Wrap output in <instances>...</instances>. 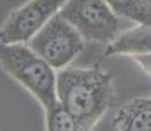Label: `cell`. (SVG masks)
I'll list each match as a JSON object with an SVG mask.
<instances>
[{
    "mask_svg": "<svg viewBox=\"0 0 151 131\" xmlns=\"http://www.w3.org/2000/svg\"><path fill=\"white\" fill-rule=\"evenodd\" d=\"M84 42L79 31L57 13L28 43L55 71H59L68 67L84 50Z\"/></svg>",
    "mask_w": 151,
    "mask_h": 131,
    "instance_id": "obj_4",
    "label": "cell"
},
{
    "mask_svg": "<svg viewBox=\"0 0 151 131\" xmlns=\"http://www.w3.org/2000/svg\"><path fill=\"white\" fill-rule=\"evenodd\" d=\"M118 17L137 24L151 25V4L149 0H104Z\"/></svg>",
    "mask_w": 151,
    "mask_h": 131,
    "instance_id": "obj_8",
    "label": "cell"
},
{
    "mask_svg": "<svg viewBox=\"0 0 151 131\" xmlns=\"http://www.w3.org/2000/svg\"><path fill=\"white\" fill-rule=\"evenodd\" d=\"M59 105L82 131H92L116 98L113 75L100 67H66L57 72Z\"/></svg>",
    "mask_w": 151,
    "mask_h": 131,
    "instance_id": "obj_1",
    "label": "cell"
},
{
    "mask_svg": "<svg viewBox=\"0 0 151 131\" xmlns=\"http://www.w3.org/2000/svg\"><path fill=\"white\" fill-rule=\"evenodd\" d=\"M149 3H150V4H151V0H149Z\"/></svg>",
    "mask_w": 151,
    "mask_h": 131,
    "instance_id": "obj_11",
    "label": "cell"
},
{
    "mask_svg": "<svg viewBox=\"0 0 151 131\" xmlns=\"http://www.w3.org/2000/svg\"><path fill=\"white\" fill-rule=\"evenodd\" d=\"M46 131H82L74 118L58 102L53 109L45 113Z\"/></svg>",
    "mask_w": 151,
    "mask_h": 131,
    "instance_id": "obj_9",
    "label": "cell"
},
{
    "mask_svg": "<svg viewBox=\"0 0 151 131\" xmlns=\"http://www.w3.org/2000/svg\"><path fill=\"white\" fill-rule=\"evenodd\" d=\"M67 0H28L13 9L0 26V42L28 43L59 12Z\"/></svg>",
    "mask_w": 151,
    "mask_h": 131,
    "instance_id": "obj_5",
    "label": "cell"
},
{
    "mask_svg": "<svg viewBox=\"0 0 151 131\" xmlns=\"http://www.w3.org/2000/svg\"><path fill=\"white\" fill-rule=\"evenodd\" d=\"M0 66L49 112L58 104L57 72L27 43L0 42Z\"/></svg>",
    "mask_w": 151,
    "mask_h": 131,
    "instance_id": "obj_2",
    "label": "cell"
},
{
    "mask_svg": "<svg viewBox=\"0 0 151 131\" xmlns=\"http://www.w3.org/2000/svg\"><path fill=\"white\" fill-rule=\"evenodd\" d=\"M58 14L74 26L84 41L109 45L117 37L120 20L104 0H67Z\"/></svg>",
    "mask_w": 151,
    "mask_h": 131,
    "instance_id": "obj_3",
    "label": "cell"
},
{
    "mask_svg": "<svg viewBox=\"0 0 151 131\" xmlns=\"http://www.w3.org/2000/svg\"><path fill=\"white\" fill-rule=\"evenodd\" d=\"M114 131H151V97H135L113 117Z\"/></svg>",
    "mask_w": 151,
    "mask_h": 131,
    "instance_id": "obj_6",
    "label": "cell"
},
{
    "mask_svg": "<svg viewBox=\"0 0 151 131\" xmlns=\"http://www.w3.org/2000/svg\"><path fill=\"white\" fill-rule=\"evenodd\" d=\"M151 52V25L138 24L117 36L105 47L104 57L114 55H139Z\"/></svg>",
    "mask_w": 151,
    "mask_h": 131,
    "instance_id": "obj_7",
    "label": "cell"
},
{
    "mask_svg": "<svg viewBox=\"0 0 151 131\" xmlns=\"http://www.w3.org/2000/svg\"><path fill=\"white\" fill-rule=\"evenodd\" d=\"M133 60L139 66V68L151 77V52L149 54H139V55H133Z\"/></svg>",
    "mask_w": 151,
    "mask_h": 131,
    "instance_id": "obj_10",
    "label": "cell"
}]
</instances>
